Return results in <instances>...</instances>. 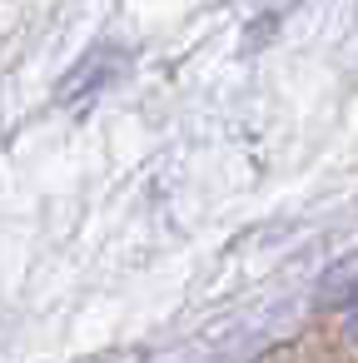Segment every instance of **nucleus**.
Listing matches in <instances>:
<instances>
[{
	"label": "nucleus",
	"instance_id": "f257e3e1",
	"mask_svg": "<svg viewBox=\"0 0 358 363\" xmlns=\"http://www.w3.org/2000/svg\"><path fill=\"white\" fill-rule=\"evenodd\" d=\"M318 333H323L348 363H358V284H353V289H348V294L318 318Z\"/></svg>",
	"mask_w": 358,
	"mask_h": 363
},
{
	"label": "nucleus",
	"instance_id": "f03ea898",
	"mask_svg": "<svg viewBox=\"0 0 358 363\" xmlns=\"http://www.w3.org/2000/svg\"><path fill=\"white\" fill-rule=\"evenodd\" d=\"M269 363H348L318 328L313 333H303L298 343H289V348H279V353H269Z\"/></svg>",
	"mask_w": 358,
	"mask_h": 363
}]
</instances>
